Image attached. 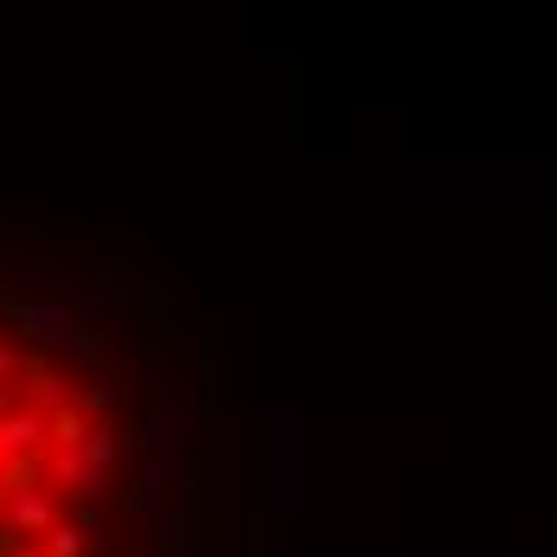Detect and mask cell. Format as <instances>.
Wrapping results in <instances>:
<instances>
[{
    "instance_id": "obj_4",
    "label": "cell",
    "mask_w": 557,
    "mask_h": 557,
    "mask_svg": "<svg viewBox=\"0 0 557 557\" xmlns=\"http://www.w3.org/2000/svg\"><path fill=\"white\" fill-rule=\"evenodd\" d=\"M90 552V539H84V525H71V519H58L52 532H46V552L39 557H84Z\"/></svg>"
},
{
    "instance_id": "obj_5",
    "label": "cell",
    "mask_w": 557,
    "mask_h": 557,
    "mask_svg": "<svg viewBox=\"0 0 557 557\" xmlns=\"http://www.w3.org/2000/svg\"><path fill=\"white\" fill-rule=\"evenodd\" d=\"M110 404H115V385H110V379H90V391L77 397V410H110Z\"/></svg>"
},
{
    "instance_id": "obj_1",
    "label": "cell",
    "mask_w": 557,
    "mask_h": 557,
    "mask_svg": "<svg viewBox=\"0 0 557 557\" xmlns=\"http://www.w3.org/2000/svg\"><path fill=\"white\" fill-rule=\"evenodd\" d=\"M110 468H115V430H103V423H90L84 443L58 448V461H52V474L71 481L84 500H103V494H110Z\"/></svg>"
},
{
    "instance_id": "obj_3",
    "label": "cell",
    "mask_w": 557,
    "mask_h": 557,
    "mask_svg": "<svg viewBox=\"0 0 557 557\" xmlns=\"http://www.w3.org/2000/svg\"><path fill=\"white\" fill-rule=\"evenodd\" d=\"M20 334L46 339V346H84V327H77L71 308H58V301H20Z\"/></svg>"
},
{
    "instance_id": "obj_2",
    "label": "cell",
    "mask_w": 557,
    "mask_h": 557,
    "mask_svg": "<svg viewBox=\"0 0 557 557\" xmlns=\"http://www.w3.org/2000/svg\"><path fill=\"white\" fill-rule=\"evenodd\" d=\"M0 519H7V532H13V545H20V539H33V532H52V525H58L52 481H26V487H13L7 506H0Z\"/></svg>"
}]
</instances>
